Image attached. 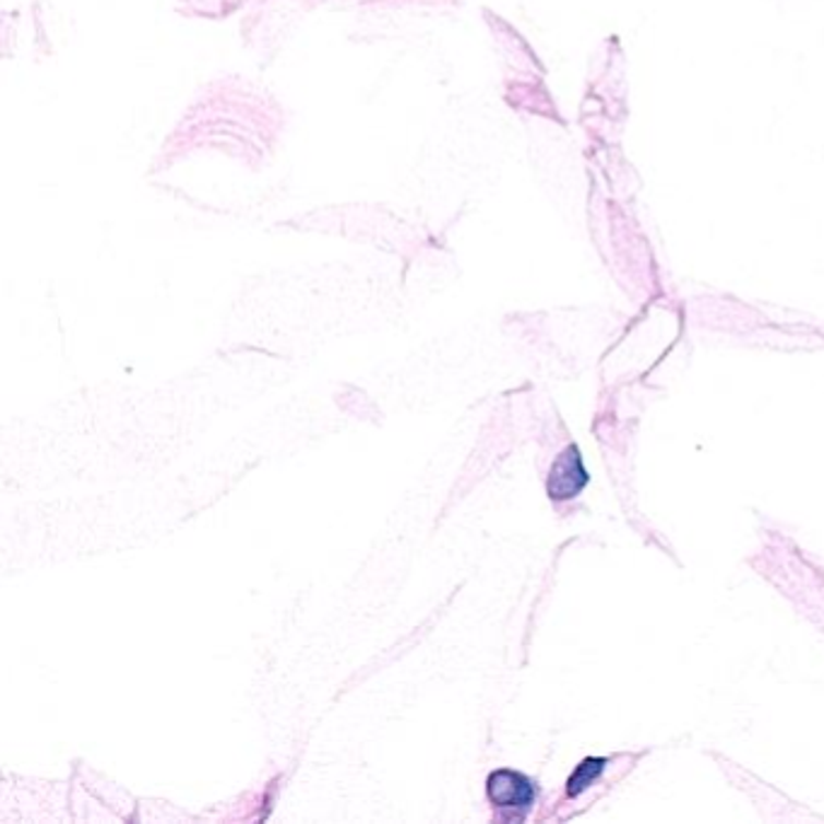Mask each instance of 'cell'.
I'll return each instance as SVG.
<instances>
[{"mask_svg":"<svg viewBox=\"0 0 824 824\" xmlns=\"http://www.w3.org/2000/svg\"><path fill=\"white\" fill-rule=\"evenodd\" d=\"M487 798L503 822H523L537 800V784L523 772L495 769L487 778Z\"/></svg>","mask_w":824,"mask_h":824,"instance_id":"1","label":"cell"},{"mask_svg":"<svg viewBox=\"0 0 824 824\" xmlns=\"http://www.w3.org/2000/svg\"><path fill=\"white\" fill-rule=\"evenodd\" d=\"M590 474L585 469V462L581 450L575 445H569L557 457L554 467L549 471L547 479V493L551 501H571L578 495L585 487H588Z\"/></svg>","mask_w":824,"mask_h":824,"instance_id":"2","label":"cell"},{"mask_svg":"<svg viewBox=\"0 0 824 824\" xmlns=\"http://www.w3.org/2000/svg\"><path fill=\"white\" fill-rule=\"evenodd\" d=\"M605 766H607V757H585L578 766H575V772L569 776V781H566L569 798H578L585 788H590L605 772Z\"/></svg>","mask_w":824,"mask_h":824,"instance_id":"3","label":"cell"}]
</instances>
